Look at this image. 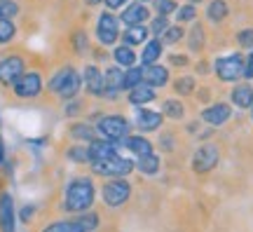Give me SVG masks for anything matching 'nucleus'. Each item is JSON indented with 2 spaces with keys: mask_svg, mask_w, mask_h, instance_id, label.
Returning a JSON list of instances; mask_svg holds the SVG:
<instances>
[{
  "mask_svg": "<svg viewBox=\"0 0 253 232\" xmlns=\"http://www.w3.org/2000/svg\"><path fill=\"white\" fill-rule=\"evenodd\" d=\"M232 117H235V108L230 106V101H211L199 110L202 125L211 127V129H220V127L230 125Z\"/></svg>",
  "mask_w": 253,
  "mask_h": 232,
  "instance_id": "nucleus-11",
  "label": "nucleus"
},
{
  "mask_svg": "<svg viewBox=\"0 0 253 232\" xmlns=\"http://www.w3.org/2000/svg\"><path fill=\"white\" fill-rule=\"evenodd\" d=\"M197 21V5H192V2H188V5H178V9H176V24H195Z\"/></svg>",
  "mask_w": 253,
  "mask_h": 232,
  "instance_id": "nucleus-38",
  "label": "nucleus"
},
{
  "mask_svg": "<svg viewBox=\"0 0 253 232\" xmlns=\"http://www.w3.org/2000/svg\"><path fill=\"white\" fill-rule=\"evenodd\" d=\"M82 90L89 96V101L94 103H101L103 101V94H106V75H103V68L99 63H87L82 68Z\"/></svg>",
  "mask_w": 253,
  "mask_h": 232,
  "instance_id": "nucleus-12",
  "label": "nucleus"
},
{
  "mask_svg": "<svg viewBox=\"0 0 253 232\" xmlns=\"http://www.w3.org/2000/svg\"><path fill=\"white\" fill-rule=\"evenodd\" d=\"M63 157L68 164H75V167H89V150L84 143H68L63 148Z\"/></svg>",
  "mask_w": 253,
  "mask_h": 232,
  "instance_id": "nucleus-29",
  "label": "nucleus"
},
{
  "mask_svg": "<svg viewBox=\"0 0 253 232\" xmlns=\"http://www.w3.org/2000/svg\"><path fill=\"white\" fill-rule=\"evenodd\" d=\"M91 103H94V101H87V98L75 96V98H71V101H63L61 113H63V117H66L68 122H71V120H82V117L87 115V110H89Z\"/></svg>",
  "mask_w": 253,
  "mask_h": 232,
  "instance_id": "nucleus-28",
  "label": "nucleus"
},
{
  "mask_svg": "<svg viewBox=\"0 0 253 232\" xmlns=\"http://www.w3.org/2000/svg\"><path fill=\"white\" fill-rule=\"evenodd\" d=\"M230 106L235 108V110H251L253 106V82L249 80H242L232 85V90H230Z\"/></svg>",
  "mask_w": 253,
  "mask_h": 232,
  "instance_id": "nucleus-17",
  "label": "nucleus"
},
{
  "mask_svg": "<svg viewBox=\"0 0 253 232\" xmlns=\"http://www.w3.org/2000/svg\"><path fill=\"white\" fill-rule=\"evenodd\" d=\"M87 150H89V160L91 162L110 160V157H115V155H120V152H122L118 148V143L106 141V139H101V136H96V139L87 145ZM91 162H89V164H91Z\"/></svg>",
  "mask_w": 253,
  "mask_h": 232,
  "instance_id": "nucleus-22",
  "label": "nucleus"
},
{
  "mask_svg": "<svg viewBox=\"0 0 253 232\" xmlns=\"http://www.w3.org/2000/svg\"><path fill=\"white\" fill-rule=\"evenodd\" d=\"M80 92H82V73L73 63L59 66L47 78V94L54 96V101H59V103L80 96Z\"/></svg>",
  "mask_w": 253,
  "mask_h": 232,
  "instance_id": "nucleus-2",
  "label": "nucleus"
},
{
  "mask_svg": "<svg viewBox=\"0 0 253 232\" xmlns=\"http://www.w3.org/2000/svg\"><path fill=\"white\" fill-rule=\"evenodd\" d=\"M185 45H188V54H202L207 47V28L204 24H192L190 31L185 33Z\"/></svg>",
  "mask_w": 253,
  "mask_h": 232,
  "instance_id": "nucleus-26",
  "label": "nucleus"
},
{
  "mask_svg": "<svg viewBox=\"0 0 253 232\" xmlns=\"http://www.w3.org/2000/svg\"><path fill=\"white\" fill-rule=\"evenodd\" d=\"M96 136L101 139H106V141H113V143H120L122 139L131 134V120L125 115V113H120V110H106L103 117H101L99 122H96Z\"/></svg>",
  "mask_w": 253,
  "mask_h": 232,
  "instance_id": "nucleus-6",
  "label": "nucleus"
},
{
  "mask_svg": "<svg viewBox=\"0 0 253 232\" xmlns=\"http://www.w3.org/2000/svg\"><path fill=\"white\" fill-rule=\"evenodd\" d=\"M227 17H230V5H227V0H209V5H207V21L209 24L220 26Z\"/></svg>",
  "mask_w": 253,
  "mask_h": 232,
  "instance_id": "nucleus-31",
  "label": "nucleus"
},
{
  "mask_svg": "<svg viewBox=\"0 0 253 232\" xmlns=\"http://www.w3.org/2000/svg\"><path fill=\"white\" fill-rule=\"evenodd\" d=\"M28 71V59L24 52H2L0 54V90L9 92V87Z\"/></svg>",
  "mask_w": 253,
  "mask_h": 232,
  "instance_id": "nucleus-9",
  "label": "nucleus"
},
{
  "mask_svg": "<svg viewBox=\"0 0 253 232\" xmlns=\"http://www.w3.org/2000/svg\"><path fill=\"white\" fill-rule=\"evenodd\" d=\"M21 7L17 0H0V19H17Z\"/></svg>",
  "mask_w": 253,
  "mask_h": 232,
  "instance_id": "nucleus-44",
  "label": "nucleus"
},
{
  "mask_svg": "<svg viewBox=\"0 0 253 232\" xmlns=\"http://www.w3.org/2000/svg\"><path fill=\"white\" fill-rule=\"evenodd\" d=\"M87 7H96V5H103V0H84Z\"/></svg>",
  "mask_w": 253,
  "mask_h": 232,
  "instance_id": "nucleus-52",
  "label": "nucleus"
},
{
  "mask_svg": "<svg viewBox=\"0 0 253 232\" xmlns=\"http://www.w3.org/2000/svg\"><path fill=\"white\" fill-rule=\"evenodd\" d=\"M5 176H2V174H0V199H2V195H5V192H7V186H5Z\"/></svg>",
  "mask_w": 253,
  "mask_h": 232,
  "instance_id": "nucleus-51",
  "label": "nucleus"
},
{
  "mask_svg": "<svg viewBox=\"0 0 253 232\" xmlns=\"http://www.w3.org/2000/svg\"><path fill=\"white\" fill-rule=\"evenodd\" d=\"M160 113L164 115L167 122H173V125H181L188 120V106L181 96H167L160 98Z\"/></svg>",
  "mask_w": 253,
  "mask_h": 232,
  "instance_id": "nucleus-16",
  "label": "nucleus"
},
{
  "mask_svg": "<svg viewBox=\"0 0 253 232\" xmlns=\"http://www.w3.org/2000/svg\"><path fill=\"white\" fill-rule=\"evenodd\" d=\"M155 101H157V90H153L150 85H145L141 82L138 87L134 90H129L125 94V103L131 108H145V106H153Z\"/></svg>",
  "mask_w": 253,
  "mask_h": 232,
  "instance_id": "nucleus-19",
  "label": "nucleus"
},
{
  "mask_svg": "<svg viewBox=\"0 0 253 232\" xmlns=\"http://www.w3.org/2000/svg\"><path fill=\"white\" fill-rule=\"evenodd\" d=\"M249 115H251V122H253V106H251V110H249Z\"/></svg>",
  "mask_w": 253,
  "mask_h": 232,
  "instance_id": "nucleus-55",
  "label": "nucleus"
},
{
  "mask_svg": "<svg viewBox=\"0 0 253 232\" xmlns=\"http://www.w3.org/2000/svg\"><path fill=\"white\" fill-rule=\"evenodd\" d=\"M244 80H253V49L244 56Z\"/></svg>",
  "mask_w": 253,
  "mask_h": 232,
  "instance_id": "nucleus-47",
  "label": "nucleus"
},
{
  "mask_svg": "<svg viewBox=\"0 0 253 232\" xmlns=\"http://www.w3.org/2000/svg\"><path fill=\"white\" fill-rule=\"evenodd\" d=\"M164 115L157 110V108H134V120H131V125L138 129V134H157L160 129L164 127Z\"/></svg>",
  "mask_w": 253,
  "mask_h": 232,
  "instance_id": "nucleus-13",
  "label": "nucleus"
},
{
  "mask_svg": "<svg viewBox=\"0 0 253 232\" xmlns=\"http://www.w3.org/2000/svg\"><path fill=\"white\" fill-rule=\"evenodd\" d=\"M17 216L24 225H33V221H36V216H38V206L36 204H24L17 211Z\"/></svg>",
  "mask_w": 253,
  "mask_h": 232,
  "instance_id": "nucleus-45",
  "label": "nucleus"
},
{
  "mask_svg": "<svg viewBox=\"0 0 253 232\" xmlns=\"http://www.w3.org/2000/svg\"><path fill=\"white\" fill-rule=\"evenodd\" d=\"M220 164V145L213 141L199 143L190 155V171L195 176H209Z\"/></svg>",
  "mask_w": 253,
  "mask_h": 232,
  "instance_id": "nucleus-8",
  "label": "nucleus"
},
{
  "mask_svg": "<svg viewBox=\"0 0 253 232\" xmlns=\"http://www.w3.org/2000/svg\"><path fill=\"white\" fill-rule=\"evenodd\" d=\"M66 139L68 143H84V145H89L94 139H96V127L91 125L89 120H71L68 125H66Z\"/></svg>",
  "mask_w": 253,
  "mask_h": 232,
  "instance_id": "nucleus-15",
  "label": "nucleus"
},
{
  "mask_svg": "<svg viewBox=\"0 0 253 232\" xmlns=\"http://www.w3.org/2000/svg\"><path fill=\"white\" fill-rule=\"evenodd\" d=\"M120 17L110 9H103L99 17H96V26H94V38H96V45L108 49L120 40L122 31H120Z\"/></svg>",
  "mask_w": 253,
  "mask_h": 232,
  "instance_id": "nucleus-10",
  "label": "nucleus"
},
{
  "mask_svg": "<svg viewBox=\"0 0 253 232\" xmlns=\"http://www.w3.org/2000/svg\"><path fill=\"white\" fill-rule=\"evenodd\" d=\"M213 75L220 85H237L244 80V54L230 52L213 59Z\"/></svg>",
  "mask_w": 253,
  "mask_h": 232,
  "instance_id": "nucleus-7",
  "label": "nucleus"
},
{
  "mask_svg": "<svg viewBox=\"0 0 253 232\" xmlns=\"http://www.w3.org/2000/svg\"><path fill=\"white\" fill-rule=\"evenodd\" d=\"M99 199V186L96 179L87 174H75L63 183L59 195V211L63 216H80L84 211H91Z\"/></svg>",
  "mask_w": 253,
  "mask_h": 232,
  "instance_id": "nucleus-1",
  "label": "nucleus"
},
{
  "mask_svg": "<svg viewBox=\"0 0 253 232\" xmlns=\"http://www.w3.org/2000/svg\"><path fill=\"white\" fill-rule=\"evenodd\" d=\"M143 82L150 85L153 90H164L171 85V68L164 63H153V66H143Z\"/></svg>",
  "mask_w": 253,
  "mask_h": 232,
  "instance_id": "nucleus-18",
  "label": "nucleus"
},
{
  "mask_svg": "<svg viewBox=\"0 0 253 232\" xmlns=\"http://www.w3.org/2000/svg\"><path fill=\"white\" fill-rule=\"evenodd\" d=\"M120 40H122V45L134 47V49L136 47H143L145 43L150 40V28H148V24H141V26H125Z\"/></svg>",
  "mask_w": 253,
  "mask_h": 232,
  "instance_id": "nucleus-24",
  "label": "nucleus"
},
{
  "mask_svg": "<svg viewBox=\"0 0 253 232\" xmlns=\"http://www.w3.org/2000/svg\"><path fill=\"white\" fill-rule=\"evenodd\" d=\"M38 232H82L78 221L73 216H63V218H52L38 228Z\"/></svg>",
  "mask_w": 253,
  "mask_h": 232,
  "instance_id": "nucleus-30",
  "label": "nucleus"
},
{
  "mask_svg": "<svg viewBox=\"0 0 253 232\" xmlns=\"http://www.w3.org/2000/svg\"><path fill=\"white\" fill-rule=\"evenodd\" d=\"M110 59H113V63L115 66H120V68H131V66H138V54L134 52V47H126V45H118L115 49H113V54H110Z\"/></svg>",
  "mask_w": 253,
  "mask_h": 232,
  "instance_id": "nucleus-32",
  "label": "nucleus"
},
{
  "mask_svg": "<svg viewBox=\"0 0 253 232\" xmlns=\"http://www.w3.org/2000/svg\"><path fill=\"white\" fill-rule=\"evenodd\" d=\"M195 98H197V103H202V106H207V103H211V101H216V98H213V90H211L209 85H199L197 92H195Z\"/></svg>",
  "mask_w": 253,
  "mask_h": 232,
  "instance_id": "nucleus-46",
  "label": "nucleus"
},
{
  "mask_svg": "<svg viewBox=\"0 0 253 232\" xmlns=\"http://www.w3.org/2000/svg\"><path fill=\"white\" fill-rule=\"evenodd\" d=\"M188 2H192V5H199V2H204V0H188Z\"/></svg>",
  "mask_w": 253,
  "mask_h": 232,
  "instance_id": "nucleus-53",
  "label": "nucleus"
},
{
  "mask_svg": "<svg viewBox=\"0 0 253 232\" xmlns=\"http://www.w3.org/2000/svg\"><path fill=\"white\" fill-rule=\"evenodd\" d=\"M162 54H164V43L160 38H150L143 45L141 54H138V61H141V66H153V63H160Z\"/></svg>",
  "mask_w": 253,
  "mask_h": 232,
  "instance_id": "nucleus-27",
  "label": "nucleus"
},
{
  "mask_svg": "<svg viewBox=\"0 0 253 232\" xmlns=\"http://www.w3.org/2000/svg\"><path fill=\"white\" fill-rule=\"evenodd\" d=\"M195 73L197 75H207V73H213V63H207V59H199L195 63Z\"/></svg>",
  "mask_w": 253,
  "mask_h": 232,
  "instance_id": "nucleus-48",
  "label": "nucleus"
},
{
  "mask_svg": "<svg viewBox=\"0 0 253 232\" xmlns=\"http://www.w3.org/2000/svg\"><path fill=\"white\" fill-rule=\"evenodd\" d=\"M103 5H106V9H110V12H120V9L126 7V0H103Z\"/></svg>",
  "mask_w": 253,
  "mask_h": 232,
  "instance_id": "nucleus-50",
  "label": "nucleus"
},
{
  "mask_svg": "<svg viewBox=\"0 0 253 232\" xmlns=\"http://www.w3.org/2000/svg\"><path fill=\"white\" fill-rule=\"evenodd\" d=\"M185 33H188V31H185L181 24H171V26L162 33L160 40L164 43V47H176V45H181L183 40H185Z\"/></svg>",
  "mask_w": 253,
  "mask_h": 232,
  "instance_id": "nucleus-35",
  "label": "nucleus"
},
{
  "mask_svg": "<svg viewBox=\"0 0 253 232\" xmlns=\"http://www.w3.org/2000/svg\"><path fill=\"white\" fill-rule=\"evenodd\" d=\"M71 40H73L71 45H73V49H75V54H80V56H84V54H91L89 36H87L84 31H78V33H73Z\"/></svg>",
  "mask_w": 253,
  "mask_h": 232,
  "instance_id": "nucleus-39",
  "label": "nucleus"
},
{
  "mask_svg": "<svg viewBox=\"0 0 253 232\" xmlns=\"http://www.w3.org/2000/svg\"><path fill=\"white\" fill-rule=\"evenodd\" d=\"M9 162L7 157V145H5V139H2V134H0V174H2V169H5V164Z\"/></svg>",
  "mask_w": 253,
  "mask_h": 232,
  "instance_id": "nucleus-49",
  "label": "nucleus"
},
{
  "mask_svg": "<svg viewBox=\"0 0 253 232\" xmlns=\"http://www.w3.org/2000/svg\"><path fill=\"white\" fill-rule=\"evenodd\" d=\"M169 26H171L169 17H160V14L148 21V28H150V36H153V38H162V33H164V31H167Z\"/></svg>",
  "mask_w": 253,
  "mask_h": 232,
  "instance_id": "nucleus-42",
  "label": "nucleus"
},
{
  "mask_svg": "<svg viewBox=\"0 0 253 232\" xmlns=\"http://www.w3.org/2000/svg\"><path fill=\"white\" fill-rule=\"evenodd\" d=\"M143 82V66L138 63V66H131V68H126L125 71V82H122V90H125V94L129 90H134V87H138Z\"/></svg>",
  "mask_w": 253,
  "mask_h": 232,
  "instance_id": "nucleus-37",
  "label": "nucleus"
},
{
  "mask_svg": "<svg viewBox=\"0 0 253 232\" xmlns=\"http://www.w3.org/2000/svg\"><path fill=\"white\" fill-rule=\"evenodd\" d=\"M155 148H160L164 155H173L178 150V134L173 129H160V136L155 141Z\"/></svg>",
  "mask_w": 253,
  "mask_h": 232,
  "instance_id": "nucleus-33",
  "label": "nucleus"
},
{
  "mask_svg": "<svg viewBox=\"0 0 253 232\" xmlns=\"http://www.w3.org/2000/svg\"><path fill=\"white\" fill-rule=\"evenodd\" d=\"M136 171L145 176V179H155V176H160V171H162V155L155 150L150 155H143V157H138L136 160Z\"/></svg>",
  "mask_w": 253,
  "mask_h": 232,
  "instance_id": "nucleus-25",
  "label": "nucleus"
},
{
  "mask_svg": "<svg viewBox=\"0 0 253 232\" xmlns=\"http://www.w3.org/2000/svg\"><path fill=\"white\" fill-rule=\"evenodd\" d=\"M89 174L99 181H108V179H131V174L136 171V160L129 157L125 152H120L110 160H101V162H91Z\"/></svg>",
  "mask_w": 253,
  "mask_h": 232,
  "instance_id": "nucleus-3",
  "label": "nucleus"
},
{
  "mask_svg": "<svg viewBox=\"0 0 253 232\" xmlns=\"http://www.w3.org/2000/svg\"><path fill=\"white\" fill-rule=\"evenodd\" d=\"M167 66L169 68H178V71H183V68H190V63H192V59H190L188 52H171L169 56H167Z\"/></svg>",
  "mask_w": 253,
  "mask_h": 232,
  "instance_id": "nucleus-41",
  "label": "nucleus"
},
{
  "mask_svg": "<svg viewBox=\"0 0 253 232\" xmlns=\"http://www.w3.org/2000/svg\"><path fill=\"white\" fill-rule=\"evenodd\" d=\"M118 148L122 152H126L129 157H134V160L157 150V148H155V141H150L145 134H129L126 139H122V141L118 143Z\"/></svg>",
  "mask_w": 253,
  "mask_h": 232,
  "instance_id": "nucleus-14",
  "label": "nucleus"
},
{
  "mask_svg": "<svg viewBox=\"0 0 253 232\" xmlns=\"http://www.w3.org/2000/svg\"><path fill=\"white\" fill-rule=\"evenodd\" d=\"M134 2H143V5H148V2H153V0H134Z\"/></svg>",
  "mask_w": 253,
  "mask_h": 232,
  "instance_id": "nucleus-54",
  "label": "nucleus"
},
{
  "mask_svg": "<svg viewBox=\"0 0 253 232\" xmlns=\"http://www.w3.org/2000/svg\"><path fill=\"white\" fill-rule=\"evenodd\" d=\"M134 197V183L129 179H108L101 181L99 186V199L101 204L110 209V211H118L122 206H126Z\"/></svg>",
  "mask_w": 253,
  "mask_h": 232,
  "instance_id": "nucleus-4",
  "label": "nucleus"
},
{
  "mask_svg": "<svg viewBox=\"0 0 253 232\" xmlns=\"http://www.w3.org/2000/svg\"><path fill=\"white\" fill-rule=\"evenodd\" d=\"M9 94L12 98H17V101H38V98L47 94V78L45 73L40 71V68H28L21 78H19L12 87H9Z\"/></svg>",
  "mask_w": 253,
  "mask_h": 232,
  "instance_id": "nucleus-5",
  "label": "nucleus"
},
{
  "mask_svg": "<svg viewBox=\"0 0 253 232\" xmlns=\"http://www.w3.org/2000/svg\"><path fill=\"white\" fill-rule=\"evenodd\" d=\"M17 209H14V197L5 192L0 199V232H17Z\"/></svg>",
  "mask_w": 253,
  "mask_h": 232,
  "instance_id": "nucleus-21",
  "label": "nucleus"
},
{
  "mask_svg": "<svg viewBox=\"0 0 253 232\" xmlns=\"http://www.w3.org/2000/svg\"><path fill=\"white\" fill-rule=\"evenodd\" d=\"M120 21L125 26H141L150 21V7L143 2H129L125 9H120Z\"/></svg>",
  "mask_w": 253,
  "mask_h": 232,
  "instance_id": "nucleus-20",
  "label": "nucleus"
},
{
  "mask_svg": "<svg viewBox=\"0 0 253 232\" xmlns=\"http://www.w3.org/2000/svg\"><path fill=\"white\" fill-rule=\"evenodd\" d=\"M19 28L14 24V19H0V47H7L17 40Z\"/></svg>",
  "mask_w": 253,
  "mask_h": 232,
  "instance_id": "nucleus-36",
  "label": "nucleus"
},
{
  "mask_svg": "<svg viewBox=\"0 0 253 232\" xmlns=\"http://www.w3.org/2000/svg\"><path fill=\"white\" fill-rule=\"evenodd\" d=\"M153 7L160 17H171L178 9V2L176 0H153Z\"/></svg>",
  "mask_w": 253,
  "mask_h": 232,
  "instance_id": "nucleus-43",
  "label": "nucleus"
},
{
  "mask_svg": "<svg viewBox=\"0 0 253 232\" xmlns=\"http://www.w3.org/2000/svg\"><path fill=\"white\" fill-rule=\"evenodd\" d=\"M197 87H199V80H197V75H195V73H181V75L171 78V92H173V96L190 98V96H195Z\"/></svg>",
  "mask_w": 253,
  "mask_h": 232,
  "instance_id": "nucleus-23",
  "label": "nucleus"
},
{
  "mask_svg": "<svg viewBox=\"0 0 253 232\" xmlns=\"http://www.w3.org/2000/svg\"><path fill=\"white\" fill-rule=\"evenodd\" d=\"M235 43H237V47H239V52H242V49L251 52L253 49V28L251 26L239 28V31L235 33Z\"/></svg>",
  "mask_w": 253,
  "mask_h": 232,
  "instance_id": "nucleus-40",
  "label": "nucleus"
},
{
  "mask_svg": "<svg viewBox=\"0 0 253 232\" xmlns=\"http://www.w3.org/2000/svg\"><path fill=\"white\" fill-rule=\"evenodd\" d=\"M78 225L82 228V232H99L101 230V223H103V216L96 211V209H91V211H84L80 216H73Z\"/></svg>",
  "mask_w": 253,
  "mask_h": 232,
  "instance_id": "nucleus-34",
  "label": "nucleus"
}]
</instances>
